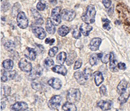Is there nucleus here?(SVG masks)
<instances>
[{"instance_id": "6ab92c4d", "label": "nucleus", "mask_w": 130, "mask_h": 111, "mask_svg": "<svg viewBox=\"0 0 130 111\" xmlns=\"http://www.w3.org/2000/svg\"><path fill=\"white\" fill-rule=\"evenodd\" d=\"M52 70L54 72L60 74L63 76L66 75L67 74V68L63 65H55L54 67H52Z\"/></svg>"}, {"instance_id": "c756f323", "label": "nucleus", "mask_w": 130, "mask_h": 111, "mask_svg": "<svg viewBox=\"0 0 130 111\" xmlns=\"http://www.w3.org/2000/svg\"><path fill=\"white\" fill-rule=\"evenodd\" d=\"M129 97V94L128 92H125L124 94L120 95V97L118 98V100L119 101L120 104L122 105L125 103L127 101L128 97Z\"/></svg>"}, {"instance_id": "a211bd4d", "label": "nucleus", "mask_w": 130, "mask_h": 111, "mask_svg": "<svg viewBox=\"0 0 130 111\" xmlns=\"http://www.w3.org/2000/svg\"><path fill=\"white\" fill-rule=\"evenodd\" d=\"M92 30V27L89 24L83 23L80 27V31L84 36L89 35L90 32Z\"/></svg>"}, {"instance_id": "473e14b6", "label": "nucleus", "mask_w": 130, "mask_h": 111, "mask_svg": "<svg viewBox=\"0 0 130 111\" xmlns=\"http://www.w3.org/2000/svg\"><path fill=\"white\" fill-rule=\"evenodd\" d=\"M92 73V71L90 68H88V67L84 69V71H83V76L85 77V79L86 80L89 79V78L91 77Z\"/></svg>"}, {"instance_id": "a878e982", "label": "nucleus", "mask_w": 130, "mask_h": 111, "mask_svg": "<svg viewBox=\"0 0 130 111\" xmlns=\"http://www.w3.org/2000/svg\"><path fill=\"white\" fill-rule=\"evenodd\" d=\"M76 57H77V54L75 51H71L69 52L66 60V64L67 65L69 66L73 64Z\"/></svg>"}, {"instance_id": "7ed1b4c3", "label": "nucleus", "mask_w": 130, "mask_h": 111, "mask_svg": "<svg viewBox=\"0 0 130 111\" xmlns=\"http://www.w3.org/2000/svg\"><path fill=\"white\" fill-rule=\"evenodd\" d=\"M68 102L74 104L79 101L81 98V92L78 89L72 88L69 89L66 96Z\"/></svg>"}, {"instance_id": "ea45409f", "label": "nucleus", "mask_w": 130, "mask_h": 111, "mask_svg": "<svg viewBox=\"0 0 130 111\" xmlns=\"http://www.w3.org/2000/svg\"><path fill=\"white\" fill-rule=\"evenodd\" d=\"M31 11L32 12V15H33L34 18L35 19V21H37L41 19V18H42L41 17V16L39 14V13L36 10H35V9H32L31 10Z\"/></svg>"}, {"instance_id": "ddd939ff", "label": "nucleus", "mask_w": 130, "mask_h": 111, "mask_svg": "<svg viewBox=\"0 0 130 111\" xmlns=\"http://www.w3.org/2000/svg\"><path fill=\"white\" fill-rule=\"evenodd\" d=\"M16 74L15 71H4L1 76V81L3 82H5L9 80H12Z\"/></svg>"}, {"instance_id": "4be33fe9", "label": "nucleus", "mask_w": 130, "mask_h": 111, "mask_svg": "<svg viewBox=\"0 0 130 111\" xmlns=\"http://www.w3.org/2000/svg\"><path fill=\"white\" fill-rule=\"evenodd\" d=\"M94 80L96 86H100L104 81L103 74L101 72L97 71L94 73Z\"/></svg>"}, {"instance_id": "20e7f679", "label": "nucleus", "mask_w": 130, "mask_h": 111, "mask_svg": "<svg viewBox=\"0 0 130 111\" xmlns=\"http://www.w3.org/2000/svg\"><path fill=\"white\" fill-rule=\"evenodd\" d=\"M61 7H56L52 10L50 19L55 26H58L61 22Z\"/></svg>"}, {"instance_id": "8fccbe9b", "label": "nucleus", "mask_w": 130, "mask_h": 111, "mask_svg": "<svg viewBox=\"0 0 130 111\" xmlns=\"http://www.w3.org/2000/svg\"><path fill=\"white\" fill-rule=\"evenodd\" d=\"M6 106V103L4 102V101H1V110H2L3 109H4L5 108Z\"/></svg>"}, {"instance_id": "5701e85b", "label": "nucleus", "mask_w": 130, "mask_h": 111, "mask_svg": "<svg viewBox=\"0 0 130 111\" xmlns=\"http://www.w3.org/2000/svg\"><path fill=\"white\" fill-rule=\"evenodd\" d=\"M11 92V88L5 85H2L1 87V98H6L10 95Z\"/></svg>"}, {"instance_id": "e433bc0d", "label": "nucleus", "mask_w": 130, "mask_h": 111, "mask_svg": "<svg viewBox=\"0 0 130 111\" xmlns=\"http://www.w3.org/2000/svg\"><path fill=\"white\" fill-rule=\"evenodd\" d=\"M102 21H103V29L107 31H109L111 29V27L110 25V21L107 18H103V19H102Z\"/></svg>"}, {"instance_id": "b1692460", "label": "nucleus", "mask_w": 130, "mask_h": 111, "mask_svg": "<svg viewBox=\"0 0 130 111\" xmlns=\"http://www.w3.org/2000/svg\"><path fill=\"white\" fill-rule=\"evenodd\" d=\"M74 78H75L76 81L79 83L81 85H83L85 83V77L83 76V73H82L81 71H78L76 72L74 74Z\"/></svg>"}, {"instance_id": "9b49d317", "label": "nucleus", "mask_w": 130, "mask_h": 111, "mask_svg": "<svg viewBox=\"0 0 130 111\" xmlns=\"http://www.w3.org/2000/svg\"><path fill=\"white\" fill-rule=\"evenodd\" d=\"M112 101L108 100H101L97 103V106L103 110H110L113 106Z\"/></svg>"}, {"instance_id": "de8ad7c7", "label": "nucleus", "mask_w": 130, "mask_h": 111, "mask_svg": "<svg viewBox=\"0 0 130 111\" xmlns=\"http://www.w3.org/2000/svg\"><path fill=\"white\" fill-rule=\"evenodd\" d=\"M45 43L46 44H48L50 45H52L55 42V39H50V38H47L45 40Z\"/></svg>"}, {"instance_id": "2eb2a0df", "label": "nucleus", "mask_w": 130, "mask_h": 111, "mask_svg": "<svg viewBox=\"0 0 130 111\" xmlns=\"http://www.w3.org/2000/svg\"><path fill=\"white\" fill-rule=\"evenodd\" d=\"M101 39L99 38H95L91 40L89 47L91 51H97L99 49V47L101 44Z\"/></svg>"}, {"instance_id": "dca6fc26", "label": "nucleus", "mask_w": 130, "mask_h": 111, "mask_svg": "<svg viewBox=\"0 0 130 111\" xmlns=\"http://www.w3.org/2000/svg\"><path fill=\"white\" fill-rule=\"evenodd\" d=\"M110 65L109 67L110 70L113 72H118V69L117 68V61L115 59L114 54L112 52H110Z\"/></svg>"}, {"instance_id": "72a5a7b5", "label": "nucleus", "mask_w": 130, "mask_h": 111, "mask_svg": "<svg viewBox=\"0 0 130 111\" xmlns=\"http://www.w3.org/2000/svg\"><path fill=\"white\" fill-rule=\"evenodd\" d=\"M99 57L97 54L94 53L91 55V56L89 59V63L91 66H94L96 65L97 63V60H98Z\"/></svg>"}, {"instance_id": "c85d7f7f", "label": "nucleus", "mask_w": 130, "mask_h": 111, "mask_svg": "<svg viewBox=\"0 0 130 111\" xmlns=\"http://www.w3.org/2000/svg\"><path fill=\"white\" fill-rule=\"evenodd\" d=\"M69 27L65 25L61 26L59 28L58 31V34L62 37H64L66 35H67L69 33Z\"/></svg>"}, {"instance_id": "7c9ffc66", "label": "nucleus", "mask_w": 130, "mask_h": 111, "mask_svg": "<svg viewBox=\"0 0 130 111\" xmlns=\"http://www.w3.org/2000/svg\"><path fill=\"white\" fill-rule=\"evenodd\" d=\"M4 47L8 51H12L15 48V44L13 42L11 41H8L4 44Z\"/></svg>"}, {"instance_id": "cd10ccee", "label": "nucleus", "mask_w": 130, "mask_h": 111, "mask_svg": "<svg viewBox=\"0 0 130 111\" xmlns=\"http://www.w3.org/2000/svg\"><path fill=\"white\" fill-rule=\"evenodd\" d=\"M67 58L66 53L64 52H61L58 54L57 57V63L59 64H61V65H62Z\"/></svg>"}, {"instance_id": "6e6552de", "label": "nucleus", "mask_w": 130, "mask_h": 111, "mask_svg": "<svg viewBox=\"0 0 130 111\" xmlns=\"http://www.w3.org/2000/svg\"><path fill=\"white\" fill-rule=\"evenodd\" d=\"M61 17L64 20L67 21H72L76 16V13L73 10L64 9L61 11Z\"/></svg>"}, {"instance_id": "79ce46f5", "label": "nucleus", "mask_w": 130, "mask_h": 111, "mask_svg": "<svg viewBox=\"0 0 130 111\" xmlns=\"http://www.w3.org/2000/svg\"><path fill=\"white\" fill-rule=\"evenodd\" d=\"M82 64V61L81 59H78L77 61L75 62V64H74V69H79Z\"/></svg>"}, {"instance_id": "f704fd0d", "label": "nucleus", "mask_w": 130, "mask_h": 111, "mask_svg": "<svg viewBox=\"0 0 130 111\" xmlns=\"http://www.w3.org/2000/svg\"><path fill=\"white\" fill-rule=\"evenodd\" d=\"M21 9V5L20 3H16L14 4V6L12 7V14L13 17H15L16 14L18 13H19V10Z\"/></svg>"}, {"instance_id": "c03bdc74", "label": "nucleus", "mask_w": 130, "mask_h": 111, "mask_svg": "<svg viewBox=\"0 0 130 111\" xmlns=\"http://www.w3.org/2000/svg\"><path fill=\"white\" fill-rule=\"evenodd\" d=\"M106 88L104 85H102L100 88V92L101 95L102 96H105L106 95Z\"/></svg>"}, {"instance_id": "412c9836", "label": "nucleus", "mask_w": 130, "mask_h": 111, "mask_svg": "<svg viewBox=\"0 0 130 111\" xmlns=\"http://www.w3.org/2000/svg\"><path fill=\"white\" fill-rule=\"evenodd\" d=\"M127 82L126 81V80L124 79L122 80L119 82L117 88L118 93L120 95H122L124 94L125 92H126L127 89Z\"/></svg>"}, {"instance_id": "f8f14e48", "label": "nucleus", "mask_w": 130, "mask_h": 111, "mask_svg": "<svg viewBox=\"0 0 130 111\" xmlns=\"http://www.w3.org/2000/svg\"><path fill=\"white\" fill-rule=\"evenodd\" d=\"M32 32L39 39L43 40L46 36V33L43 28L41 27H34L32 29Z\"/></svg>"}, {"instance_id": "393cba45", "label": "nucleus", "mask_w": 130, "mask_h": 111, "mask_svg": "<svg viewBox=\"0 0 130 111\" xmlns=\"http://www.w3.org/2000/svg\"><path fill=\"white\" fill-rule=\"evenodd\" d=\"M62 109L63 111H76L77 108L74 104L69 102L65 103L62 107Z\"/></svg>"}, {"instance_id": "aec40b11", "label": "nucleus", "mask_w": 130, "mask_h": 111, "mask_svg": "<svg viewBox=\"0 0 130 111\" xmlns=\"http://www.w3.org/2000/svg\"><path fill=\"white\" fill-rule=\"evenodd\" d=\"M46 30L49 34H54L56 31V28L55 25L51 21L50 18H48L46 22Z\"/></svg>"}, {"instance_id": "423d86ee", "label": "nucleus", "mask_w": 130, "mask_h": 111, "mask_svg": "<svg viewBox=\"0 0 130 111\" xmlns=\"http://www.w3.org/2000/svg\"><path fill=\"white\" fill-rule=\"evenodd\" d=\"M62 100L61 97L59 95H54L48 102V107L52 110L57 109L61 104V101Z\"/></svg>"}, {"instance_id": "f257e3e1", "label": "nucleus", "mask_w": 130, "mask_h": 111, "mask_svg": "<svg viewBox=\"0 0 130 111\" xmlns=\"http://www.w3.org/2000/svg\"><path fill=\"white\" fill-rule=\"evenodd\" d=\"M116 11L125 30L130 34V9L124 3L120 2L116 7Z\"/></svg>"}, {"instance_id": "a19ab883", "label": "nucleus", "mask_w": 130, "mask_h": 111, "mask_svg": "<svg viewBox=\"0 0 130 111\" xmlns=\"http://www.w3.org/2000/svg\"><path fill=\"white\" fill-rule=\"evenodd\" d=\"M72 35L74 38L75 39H79L81 36L80 31L78 30L77 29H74L73 31Z\"/></svg>"}, {"instance_id": "c9c22d12", "label": "nucleus", "mask_w": 130, "mask_h": 111, "mask_svg": "<svg viewBox=\"0 0 130 111\" xmlns=\"http://www.w3.org/2000/svg\"><path fill=\"white\" fill-rule=\"evenodd\" d=\"M54 65V62L52 59L46 58L44 61V66L46 68H48L53 66Z\"/></svg>"}, {"instance_id": "f03ea898", "label": "nucleus", "mask_w": 130, "mask_h": 111, "mask_svg": "<svg viewBox=\"0 0 130 111\" xmlns=\"http://www.w3.org/2000/svg\"><path fill=\"white\" fill-rule=\"evenodd\" d=\"M96 14L95 6L92 4H89L87 7L86 12L81 17L82 20L86 24H93L95 21V16Z\"/></svg>"}, {"instance_id": "39448f33", "label": "nucleus", "mask_w": 130, "mask_h": 111, "mask_svg": "<svg viewBox=\"0 0 130 111\" xmlns=\"http://www.w3.org/2000/svg\"><path fill=\"white\" fill-rule=\"evenodd\" d=\"M17 23L20 28L25 29L29 25V20L24 12H20L17 16Z\"/></svg>"}, {"instance_id": "58836bf2", "label": "nucleus", "mask_w": 130, "mask_h": 111, "mask_svg": "<svg viewBox=\"0 0 130 111\" xmlns=\"http://www.w3.org/2000/svg\"><path fill=\"white\" fill-rule=\"evenodd\" d=\"M59 49L57 47H54L50 49L48 51V55L50 57H53L58 52Z\"/></svg>"}, {"instance_id": "a18cd8bd", "label": "nucleus", "mask_w": 130, "mask_h": 111, "mask_svg": "<svg viewBox=\"0 0 130 111\" xmlns=\"http://www.w3.org/2000/svg\"><path fill=\"white\" fill-rule=\"evenodd\" d=\"M9 3H8V2H3V3L2 4V5L1 6V8H2V10H3V11H6L7 10H8V9L9 8Z\"/></svg>"}, {"instance_id": "2f4dec72", "label": "nucleus", "mask_w": 130, "mask_h": 111, "mask_svg": "<svg viewBox=\"0 0 130 111\" xmlns=\"http://www.w3.org/2000/svg\"><path fill=\"white\" fill-rule=\"evenodd\" d=\"M32 88L36 91H41L44 88V86L39 82L33 81L31 83Z\"/></svg>"}, {"instance_id": "bb28decb", "label": "nucleus", "mask_w": 130, "mask_h": 111, "mask_svg": "<svg viewBox=\"0 0 130 111\" xmlns=\"http://www.w3.org/2000/svg\"><path fill=\"white\" fill-rule=\"evenodd\" d=\"M2 66L6 70L11 71L13 67V62L12 60L9 59L4 60L2 63Z\"/></svg>"}, {"instance_id": "9d476101", "label": "nucleus", "mask_w": 130, "mask_h": 111, "mask_svg": "<svg viewBox=\"0 0 130 111\" xmlns=\"http://www.w3.org/2000/svg\"><path fill=\"white\" fill-rule=\"evenodd\" d=\"M43 70V68L40 65L36 66L33 69L32 71L30 72L29 75V77L31 80H35L37 78H39L41 75H42Z\"/></svg>"}, {"instance_id": "37998d69", "label": "nucleus", "mask_w": 130, "mask_h": 111, "mask_svg": "<svg viewBox=\"0 0 130 111\" xmlns=\"http://www.w3.org/2000/svg\"><path fill=\"white\" fill-rule=\"evenodd\" d=\"M110 59V54H103V56H102V58L101 59L102 63H103L104 64L108 63L109 62V60Z\"/></svg>"}, {"instance_id": "f3484780", "label": "nucleus", "mask_w": 130, "mask_h": 111, "mask_svg": "<svg viewBox=\"0 0 130 111\" xmlns=\"http://www.w3.org/2000/svg\"><path fill=\"white\" fill-rule=\"evenodd\" d=\"M25 56L31 61H35L36 58V51L35 49L27 47L24 51Z\"/></svg>"}, {"instance_id": "4c0bfd02", "label": "nucleus", "mask_w": 130, "mask_h": 111, "mask_svg": "<svg viewBox=\"0 0 130 111\" xmlns=\"http://www.w3.org/2000/svg\"><path fill=\"white\" fill-rule=\"evenodd\" d=\"M46 7V4L45 1H39L37 4V9L39 11H43L45 10V9Z\"/></svg>"}, {"instance_id": "0eeeda50", "label": "nucleus", "mask_w": 130, "mask_h": 111, "mask_svg": "<svg viewBox=\"0 0 130 111\" xmlns=\"http://www.w3.org/2000/svg\"><path fill=\"white\" fill-rule=\"evenodd\" d=\"M20 68L23 72L25 73H30L32 70V66L31 63L28 62L25 58H22L18 63Z\"/></svg>"}, {"instance_id": "1a4fd4ad", "label": "nucleus", "mask_w": 130, "mask_h": 111, "mask_svg": "<svg viewBox=\"0 0 130 111\" xmlns=\"http://www.w3.org/2000/svg\"><path fill=\"white\" fill-rule=\"evenodd\" d=\"M28 108V105L24 101H18L11 105L10 109L11 111L25 110Z\"/></svg>"}, {"instance_id": "49530a36", "label": "nucleus", "mask_w": 130, "mask_h": 111, "mask_svg": "<svg viewBox=\"0 0 130 111\" xmlns=\"http://www.w3.org/2000/svg\"><path fill=\"white\" fill-rule=\"evenodd\" d=\"M104 6L106 8L108 9L111 4V1H109V0H104V1H102Z\"/></svg>"}, {"instance_id": "09e8293b", "label": "nucleus", "mask_w": 130, "mask_h": 111, "mask_svg": "<svg viewBox=\"0 0 130 111\" xmlns=\"http://www.w3.org/2000/svg\"><path fill=\"white\" fill-rule=\"evenodd\" d=\"M118 68L121 70H125L126 68V65L124 63H119L118 64Z\"/></svg>"}, {"instance_id": "4468645a", "label": "nucleus", "mask_w": 130, "mask_h": 111, "mask_svg": "<svg viewBox=\"0 0 130 111\" xmlns=\"http://www.w3.org/2000/svg\"><path fill=\"white\" fill-rule=\"evenodd\" d=\"M48 84L53 89L59 90L62 87V82L59 78L53 77L48 81Z\"/></svg>"}]
</instances>
